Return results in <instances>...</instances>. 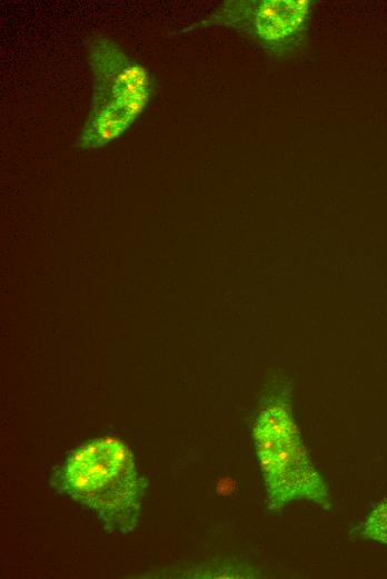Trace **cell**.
Instances as JSON below:
<instances>
[{
	"label": "cell",
	"instance_id": "6da1fadb",
	"mask_svg": "<svg viewBox=\"0 0 387 579\" xmlns=\"http://www.w3.org/2000/svg\"><path fill=\"white\" fill-rule=\"evenodd\" d=\"M51 483L93 512L115 533L131 531L139 519L146 484L126 443L103 436L73 451Z\"/></svg>",
	"mask_w": 387,
	"mask_h": 579
},
{
	"label": "cell",
	"instance_id": "7a4b0ae2",
	"mask_svg": "<svg viewBox=\"0 0 387 579\" xmlns=\"http://www.w3.org/2000/svg\"><path fill=\"white\" fill-rule=\"evenodd\" d=\"M251 434L271 511L301 500L330 508L327 483L309 460L282 391H272L267 396Z\"/></svg>",
	"mask_w": 387,
	"mask_h": 579
},
{
	"label": "cell",
	"instance_id": "8992f818",
	"mask_svg": "<svg viewBox=\"0 0 387 579\" xmlns=\"http://www.w3.org/2000/svg\"><path fill=\"white\" fill-rule=\"evenodd\" d=\"M361 537L387 544V500L377 504L360 526Z\"/></svg>",
	"mask_w": 387,
	"mask_h": 579
},
{
	"label": "cell",
	"instance_id": "277c9868",
	"mask_svg": "<svg viewBox=\"0 0 387 579\" xmlns=\"http://www.w3.org/2000/svg\"><path fill=\"white\" fill-rule=\"evenodd\" d=\"M89 65L93 75L92 105L111 106L135 121L152 95L147 69L107 37L92 41Z\"/></svg>",
	"mask_w": 387,
	"mask_h": 579
},
{
	"label": "cell",
	"instance_id": "3957f363",
	"mask_svg": "<svg viewBox=\"0 0 387 579\" xmlns=\"http://www.w3.org/2000/svg\"><path fill=\"white\" fill-rule=\"evenodd\" d=\"M310 0H231L209 18V23L238 29L268 53L281 58L305 39Z\"/></svg>",
	"mask_w": 387,
	"mask_h": 579
},
{
	"label": "cell",
	"instance_id": "5b68a950",
	"mask_svg": "<svg viewBox=\"0 0 387 579\" xmlns=\"http://www.w3.org/2000/svg\"><path fill=\"white\" fill-rule=\"evenodd\" d=\"M133 121L118 109L107 105H92L77 146L98 148L120 137Z\"/></svg>",
	"mask_w": 387,
	"mask_h": 579
}]
</instances>
